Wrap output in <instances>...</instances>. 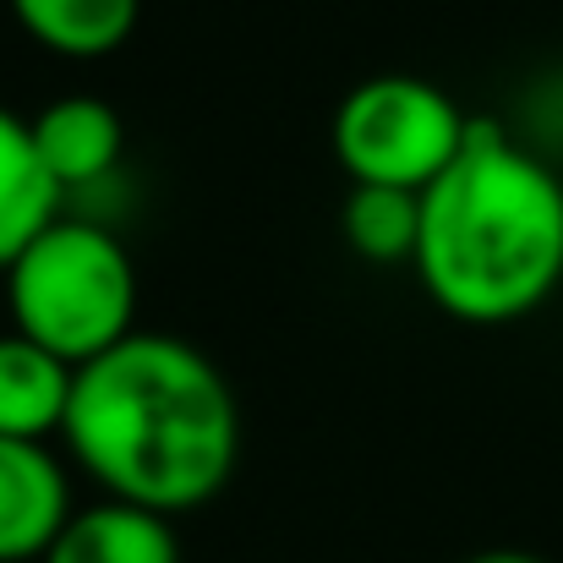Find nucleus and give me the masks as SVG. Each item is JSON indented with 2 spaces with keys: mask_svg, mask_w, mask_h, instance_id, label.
Segmentation results:
<instances>
[{
  "mask_svg": "<svg viewBox=\"0 0 563 563\" xmlns=\"http://www.w3.org/2000/svg\"><path fill=\"white\" fill-rule=\"evenodd\" d=\"M60 438L104 498L176 520L230 487L241 405L197 345L137 329L77 367Z\"/></svg>",
  "mask_w": 563,
  "mask_h": 563,
  "instance_id": "f257e3e1",
  "label": "nucleus"
},
{
  "mask_svg": "<svg viewBox=\"0 0 563 563\" xmlns=\"http://www.w3.org/2000/svg\"><path fill=\"white\" fill-rule=\"evenodd\" d=\"M410 268L454 323L531 318L563 285V181L504 126L471 121L454 165L421 191Z\"/></svg>",
  "mask_w": 563,
  "mask_h": 563,
  "instance_id": "f03ea898",
  "label": "nucleus"
},
{
  "mask_svg": "<svg viewBox=\"0 0 563 563\" xmlns=\"http://www.w3.org/2000/svg\"><path fill=\"white\" fill-rule=\"evenodd\" d=\"M0 279L11 329L66 367H82L137 334V263L126 241L99 219H49Z\"/></svg>",
  "mask_w": 563,
  "mask_h": 563,
  "instance_id": "7ed1b4c3",
  "label": "nucleus"
},
{
  "mask_svg": "<svg viewBox=\"0 0 563 563\" xmlns=\"http://www.w3.org/2000/svg\"><path fill=\"white\" fill-rule=\"evenodd\" d=\"M471 121L438 82L383 71L340 99L329 143L351 187L427 191L465 148Z\"/></svg>",
  "mask_w": 563,
  "mask_h": 563,
  "instance_id": "20e7f679",
  "label": "nucleus"
},
{
  "mask_svg": "<svg viewBox=\"0 0 563 563\" xmlns=\"http://www.w3.org/2000/svg\"><path fill=\"white\" fill-rule=\"evenodd\" d=\"M71 520V482L49 443L0 438V563H44Z\"/></svg>",
  "mask_w": 563,
  "mask_h": 563,
  "instance_id": "39448f33",
  "label": "nucleus"
},
{
  "mask_svg": "<svg viewBox=\"0 0 563 563\" xmlns=\"http://www.w3.org/2000/svg\"><path fill=\"white\" fill-rule=\"evenodd\" d=\"M27 126H33V148H38L49 181L60 187V197L110 181L126 154V126H121L115 104H104L93 93L55 99L38 115H27Z\"/></svg>",
  "mask_w": 563,
  "mask_h": 563,
  "instance_id": "423d86ee",
  "label": "nucleus"
},
{
  "mask_svg": "<svg viewBox=\"0 0 563 563\" xmlns=\"http://www.w3.org/2000/svg\"><path fill=\"white\" fill-rule=\"evenodd\" d=\"M44 563H181L170 515L99 498L93 509H71Z\"/></svg>",
  "mask_w": 563,
  "mask_h": 563,
  "instance_id": "0eeeda50",
  "label": "nucleus"
},
{
  "mask_svg": "<svg viewBox=\"0 0 563 563\" xmlns=\"http://www.w3.org/2000/svg\"><path fill=\"white\" fill-rule=\"evenodd\" d=\"M77 367L33 345L27 334H0V438L49 443L66 427Z\"/></svg>",
  "mask_w": 563,
  "mask_h": 563,
  "instance_id": "6e6552de",
  "label": "nucleus"
},
{
  "mask_svg": "<svg viewBox=\"0 0 563 563\" xmlns=\"http://www.w3.org/2000/svg\"><path fill=\"white\" fill-rule=\"evenodd\" d=\"M16 27L60 60L115 55L143 16V0H5Z\"/></svg>",
  "mask_w": 563,
  "mask_h": 563,
  "instance_id": "1a4fd4ad",
  "label": "nucleus"
},
{
  "mask_svg": "<svg viewBox=\"0 0 563 563\" xmlns=\"http://www.w3.org/2000/svg\"><path fill=\"white\" fill-rule=\"evenodd\" d=\"M60 187L49 181L38 148H33V126L27 115L0 104V274L16 263V252L49 224L60 219Z\"/></svg>",
  "mask_w": 563,
  "mask_h": 563,
  "instance_id": "9d476101",
  "label": "nucleus"
},
{
  "mask_svg": "<svg viewBox=\"0 0 563 563\" xmlns=\"http://www.w3.org/2000/svg\"><path fill=\"white\" fill-rule=\"evenodd\" d=\"M340 235L356 257H367L377 268L410 263L416 257V235H421V191L399 187H351L340 208Z\"/></svg>",
  "mask_w": 563,
  "mask_h": 563,
  "instance_id": "9b49d317",
  "label": "nucleus"
},
{
  "mask_svg": "<svg viewBox=\"0 0 563 563\" xmlns=\"http://www.w3.org/2000/svg\"><path fill=\"white\" fill-rule=\"evenodd\" d=\"M460 563H548V559H537L526 548H487V553H471V559H460Z\"/></svg>",
  "mask_w": 563,
  "mask_h": 563,
  "instance_id": "f8f14e48",
  "label": "nucleus"
}]
</instances>
